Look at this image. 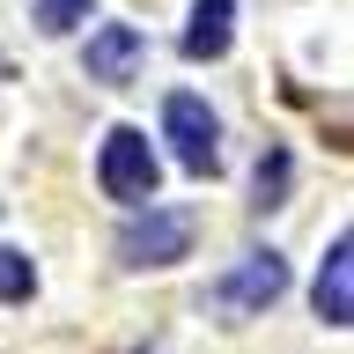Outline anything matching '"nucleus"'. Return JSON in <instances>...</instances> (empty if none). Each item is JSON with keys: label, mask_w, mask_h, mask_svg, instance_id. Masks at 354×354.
Segmentation results:
<instances>
[{"label": "nucleus", "mask_w": 354, "mask_h": 354, "mask_svg": "<svg viewBox=\"0 0 354 354\" xmlns=\"http://www.w3.org/2000/svg\"><path fill=\"white\" fill-rule=\"evenodd\" d=\"M281 295H288V259H281V251H251L236 273H221V281L207 288V303H214L229 325H243V317L273 310Z\"/></svg>", "instance_id": "nucleus-1"}, {"label": "nucleus", "mask_w": 354, "mask_h": 354, "mask_svg": "<svg viewBox=\"0 0 354 354\" xmlns=\"http://www.w3.org/2000/svg\"><path fill=\"white\" fill-rule=\"evenodd\" d=\"M155 177H162V162H155L148 133H140V126H111L104 133V155H96V185H104L111 199L140 207V199H155Z\"/></svg>", "instance_id": "nucleus-2"}, {"label": "nucleus", "mask_w": 354, "mask_h": 354, "mask_svg": "<svg viewBox=\"0 0 354 354\" xmlns=\"http://www.w3.org/2000/svg\"><path fill=\"white\" fill-rule=\"evenodd\" d=\"M185 251H192V214L185 207H155L148 199V214H133L118 229V259L126 266H177Z\"/></svg>", "instance_id": "nucleus-3"}, {"label": "nucleus", "mask_w": 354, "mask_h": 354, "mask_svg": "<svg viewBox=\"0 0 354 354\" xmlns=\"http://www.w3.org/2000/svg\"><path fill=\"white\" fill-rule=\"evenodd\" d=\"M162 140H170V155L192 177L221 170V126H214V111L199 104V96H170V104H162Z\"/></svg>", "instance_id": "nucleus-4"}, {"label": "nucleus", "mask_w": 354, "mask_h": 354, "mask_svg": "<svg viewBox=\"0 0 354 354\" xmlns=\"http://www.w3.org/2000/svg\"><path fill=\"white\" fill-rule=\"evenodd\" d=\"M310 303H317V317H325L332 332L354 325V236H332L325 266H317V288H310Z\"/></svg>", "instance_id": "nucleus-5"}, {"label": "nucleus", "mask_w": 354, "mask_h": 354, "mask_svg": "<svg viewBox=\"0 0 354 354\" xmlns=\"http://www.w3.org/2000/svg\"><path fill=\"white\" fill-rule=\"evenodd\" d=\"M148 59V37L133 30V22H104L96 37H88V82H133V66Z\"/></svg>", "instance_id": "nucleus-6"}, {"label": "nucleus", "mask_w": 354, "mask_h": 354, "mask_svg": "<svg viewBox=\"0 0 354 354\" xmlns=\"http://www.w3.org/2000/svg\"><path fill=\"white\" fill-rule=\"evenodd\" d=\"M236 37V0H192V30H185V59H221Z\"/></svg>", "instance_id": "nucleus-7"}, {"label": "nucleus", "mask_w": 354, "mask_h": 354, "mask_svg": "<svg viewBox=\"0 0 354 354\" xmlns=\"http://www.w3.org/2000/svg\"><path fill=\"white\" fill-rule=\"evenodd\" d=\"M30 288H37V266L22 259V251H8V243H0V295H8V303H22Z\"/></svg>", "instance_id": "nucleus-8"}, {"label": "nucleus", "mask_w": 354, "mask_h": 354, "mask_svg": "<svg viewBox=\"0 0 354 354\" xmlns=\"http://www.w3.org/2000/svg\"><path fill=\"white\" fill-rule=\"evenodd\" d=\"M74 22H88V0H37V30H52V37H66Z\"/></svg>", "instance_id": "nucleus-9"}, {"label": "nucleus", "mask_w": 354, "mask_h": 354, "mask_svg": "<svg viewBox=\"0 0 354 354\" xmlns=\"http://www.w3.org/2000/svg\"><path fill=\"white\" fill-rule=\"evenodd\" d=\"M281 192H288V155L273 148V155L259 162V207H281Z\"/></svg>", "instance_id": "nucleus-10"}]
</instances>
